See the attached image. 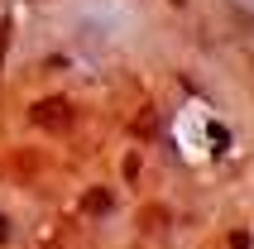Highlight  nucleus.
I'll use <instances>...</instances> for the list:
<instances>
[{
    "instance_id": "1",
    "label": "nucleus",
    "mask_w": 254,
    "mask_h": 249,
    "mask_svg": "<svg viewBox=\"0 0 254 249\" xmlns=\"http://www.w3.org/2000/svg\"><path fill=\"white\" fill-rule=\"evenodd\" d=\"M29 120L39 124V129H63V124H72V106L63 96H48V101H39L29 111Z\"/></svg>"
},
{
    "instance_id": "2",
    "label": "nucleus",
    "mask_w": 254,
    "mask_h": 249,
    "mask_svg": "<svg viewBox=\"0 0 254 249\" xmlns=\"http://www.w3.org/2000/svg\"><path fill=\"white\" fill-rule=\"evenodd\" d=\"M86 211H91V216L111 211V192H86Z\"/></svg>"
},
{
    "instance_id": "3",
    "label": "nucleus",
    "mask_w": 254,
    "mask_h": 249,
    "mask_svg": "<svg viewBox=\"0 0 254 249\" xmlns=\"http://www.w3.org/2000/svg\"><path fill=\"white\" fill-rule=\"evenodd\" d=\"M230 249H250V235L245 230H230Z\"/></svg>"
},
{
    "instance_id": "4",
    "label": "nucleus",
    "mask_w": 254,
    "mask_h": 249,
    "mask_svg": "<svg viewBox=\"0 0 254 249\" xmlns=\"http://www.w3.org/2000/svg\"><path fill=\"white\" fill-rule=\"evenodd\" d=\"M5 240H10V225H5V221H0V245H5Z\"/></svg>"
}]
</instances>
